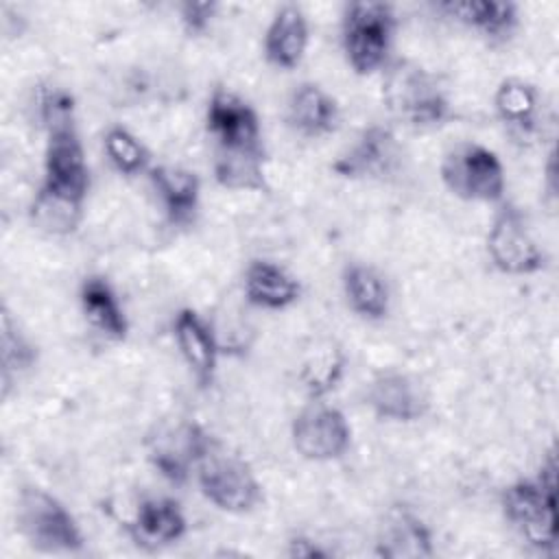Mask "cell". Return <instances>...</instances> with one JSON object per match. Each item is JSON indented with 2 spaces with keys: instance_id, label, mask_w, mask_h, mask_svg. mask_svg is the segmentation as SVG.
Masks as SVG:
<instances>
[{
  "instance_id": "cell-25",
  "label": "cell",
  "mask_w": 559,
  "mask_h": 559,
  "mask_svg": "<svg viewBox=\"0 0 559 559\" xmlns=\"http://www.w3.org/2000/svg\"><path fill=\"white\" fill-rule=\"evenodd\" d=\"M85 212V197L52 188L41 181L28 205L35 229L48 236H70L79 229Z\"/></svg>"
},
{
  "instance_id": "cell-17",
  "label": "cell",
  "mask_w": 559,
  "mask_h": 559,
  "mask_svg": "<svg viewBox=\"0 0 559 559\" xmlns=\"http://www.w3.org/2000/svg\"><path fill=\"white\" fill-rule=\"evenodd\" d=\"M493 109L509 135L528 142L539 133L542 96L539 90L520 76H507L498 83L493 94Z\"/></svg>"
},
{
  "instance_id": "cell-12",
  "label": "cell",
  "mask_w": 559,
  "mask_h": 559,
  "mask_svg": "<svg viewBox=\"0 0 559 559\" xmlns=\"http://www.w3.org/2000/svg\"><path fill=\"white\" fill-rule=\"evenodd\" d=\"M367 406L382 421L413 424L428 413L430 397L417 378L389 369L367 384Z\"/></svg>"
},
{
  "instance_id": "cell-18",
  "label": "cell",
  "mask_w": 559,
  "mask_h": 559,
  "mask_svg": "<svg viewBox=\"0 0 559 559\" xmlns=\"http://www.w3.org/2000/svg\"><path fill=\"white\" fill-rule=\"evenodd\" d=\"M336 98L314 81H301L286 100V124L301 138H323L338 127Z\"/></svg>"
},
{
  "instance_id": "cell-11",
  "label": "cell",
  "mask_w": 559,
  "mask_h": 559,
  "mask_svg": "<svg viewBox=\"0 0 559 559\" xmlns=\"http://www.w3.org/2000/svg\"><path fill=\"white\" fill-rule=\"evenodd\" d=\"M214 439L201 424L183 421L175 428L157 430V437L148 439V461L164 480L181 487L190 480L197 461Z\"/></svg>"
},
{
  "instance_id": "cell-1",
  "label": "cell",
  "mask_w": 559,
  "mask_h": 559,
  "mask_svg": "<svg viewBox=\"0 0 559 559\" xmlns=\"http://www.w3.org/2000/svg\"><path fill=\"white\" fill-rule=\"evenodd\" d=\"M500 507L511 528L535 550L557 552V459L548 452L535 478H520L502 489Z\"/></svg>"
},
{
  "instance_id": "cell-9",
  "label": "cell",
  "mask_w": 559,
  "mask_h": 559,
  "mask_svg": "<svg viewBox=\"0 0 559 559\" xmlns=\"http://www.w3.org/2000/svg\"><path fill=\"white\" fill-rule=\"evenodd\" d=\"M205 129L214 151H264L258 111L223 85H216L207 98Z\"/></svg>"
},
{
  "instance_id": "cell-7",
  "label": "cell",
  "mask_w": 559,
  "mask_h": 559,
  "mask_svg": "<svg viewBox=\"0 0 559 559\" xmlns=\"http://www.w3.org/2000/svg\"><path fill=\"white\" fill-rule=\"evenodd\" d=\"M485 247L493 269L511 277L535 275L544 271L548 262L546 251L528 227L526 214L511 201L498 203L487 229Z\"/></svg>"
},
{
  "instance_id": "cell-10",
  "label": "cell",
  "mask_w": 559,
  "mask_h": 559,
  "mask_svg": "<svg viewBox=\"0 0 559 559\" xmlns=\"http://www.w3.org/2000/svg\"><path fill=\"white\" fill-rule=\"evenodd\" d=\"M402 146L386 124L365 127L356 140L332 162V170L343 179L384 181L400 173Z\"/></svg>"
},
{
  "instance_id": "cell-28",
  "label": "cell",
  "mask_w": 559,
  "mask_h": 559,
  "mask_svg": "<svg viewBox=\"0 0 559 559\" xmlns=\"http://www.w3.org/2000/svg\"><path fill=\"white\" fill-rule=\"evenodd\" d=\"M345 365L347 358L343 349L334 343H325L304 358L297 373L299 384L310 400H323L343 380Z\"/></svg>"
},
{
  "instance_id": "cell-21",
  "label": "cell",
  "mask_w": 559,
  "mask_h": 559,
  "mask_svg": "<svg viewBox=\"0 0 559 559\" xmlns=\"http://www.w3.org/2000/svg\"><path fill=\"white\" fill-rule=\"evenodd\" d=\"M245 299L262 310H286L301 297L299 280L282 264L255 258L247 264L242 275Z\"/></svg>"
},
{
  "instance_id": "cell-6",
  "label": "cell",
  "mask_w": 559,
  "mask_h": 559,
  "mask_svg": "<svg viewBox=\"0 0 559 559\" xmlns=\"http://www.w3.org/2000/svg\"><path fill=\"white\" fill-rule=\"evenodd\" d=\"M439 177L459 199L502 203L507 192L504 164L496 151L478 142H459L441 159Z\"/></svg>"
},
{
  "instance_id": "cell-31",
  "label": "cell",
  "mask_w": 559,
  "mask_h": 559,
  "mask_svg": "<svg viewBox=\"0 0 559 559\" xmlns=\"http://www.w3.org/2000/svg\"><path fill=\"white\" fill-rule=\"evenodd\" d=\"M218 13L216 2H181L179 22L188 37H201L212 28V22Z\"/></svg>"
},
{
  "instance_id": "cell-20",
  "label": "cell",
  "mask_w": 559,
  "mask_h": 559,
  "mask_svg": "<svg viewBox=\"0 0 559 559\" xmlns=\"http://www.w3.org/2000/svg\"><path fill=\"white\" fill-rule=\"evenodd\" d=\"M439 13L452 17L454 22L467 26L491 44H502L511 39L520 24V11L515 2H493V0H463V2H439L435 4Z\"/></svg>"
},
{
  "instance_id": "cell-19",
  "label": "cell",
  "mask_w": 559,
  "mask_h": 559,
  "mask_svg": "<svg viewBox=\"0 0 559 559\" xmlns=\"http://www.w3.org/2000/svg\"><path fill=\"white\" fill-rule=\"evenodd\" d=\"M308 17L297 4H282L264 31V59L284 72L295 70L308 50Z\"/></svg>"
},
{
  "instance_id": "cell-29",
  "label": "cell",
  "mask_w": 559,
  "mask_h": 559,
  "mask_svg": "<svg viewBox=\"0 0 559 559\" xmlns=\"http://www.w3.org/2000/svg\"><path fill=\"white\" fill-rule=\"evenodd\" d=\"M103 151L109 164L124 177L151 170V153L144 142L122 124H111L103 135Z\"/></svg>"
},
{
  "instance_id": "cell-24",
  "label": "cell",
  "mask_w": 559,
  "mask_h": 559,
  "mask_svg": "<svg viewBox=\"0 0 559 559\" xmlns=\"http://www.w3.org/2000/svg\"><path fill=\"white\" fill-rule=\"evenodd\" d=\"M341 286L349 310L365 321H382L391 310L386 277L371 264L349 262L341 273Z\"/></svg>"
},
{
  "instance_id": "cell-23",
  "label": "cell",
  "mask_w": 559,
  "mask_h": 559,
  "mask_svg": "<svg viewBox=\"0 0 559 559\" xmlns=\"http://www.w3.org/2000/svg\"><path fill=\"white\" fill-rule=\"evenodd\" d=\"M79 306L87 325L103 338L120 343L129 336V319L107 277H83L79 286Z\"/></svg>"
},
{
  "instance_id": "cell-16",
  "label": "cell",
  "mask_w": 559,
  "mask_h": 559,
  "mask_svg": "<svg viewBox=\"0 0 559 559\" xmlns=\"http://www.w3.org/2000/svg\"><path fill=\"white\" fill-rule=\"evenodd\" d=\"M166 221L175 227L194 223L201 205V179L194 170L177 164H157L146 173Z\"/></svg>"
},
{
  "instance_id": "cell-5",
  "label": "cell",
  "mask_w": 559,
  "mask_h": 559,
  "mask_svg": "<svg viewBox=\"0 0 559 559\" xmlns=\"http://www.w3.org/2000/svg\"><path fill=\"white\" fill-rule=\"evenodd\" d=\"M194 480L210 504L231 515L251 513L264 500L262 485L251 465L229 452L218 439L197 461Z\"/></svg>"
},
{
  "instance_id": "cell-8",
  "label": "cell",
  "mask_w": 559,
  "mask_h": 559,
  "mask_svg": "<svg viewBox=\"0 0 559 559\" xmlns=\"http://www.w3.org/2000/svg\"><path fill=\"white\" fill-rule=\"evenodd\" d=\"M290 441L301 459L330 463L347 454L352 424L341 408L323 400H312L293 417Z\"/></svg>"
},
{
  "instance_id": "cell-3",
  "label": "cell",
  "mask_w": 559,
  "mask_h": 559,
  "mask_svg": "<svg viewBox=\"0 0 559 559\" xmlns=\"http://www.w3.org/2000/svg\"><path fill=\"white\" fill-rule=\"evenodd\" d=\"M397 15L393 4L360 0L343 9L341 46L347 66L358 76L384 70L393 48Z\"/></svg>"
},
{
  "instance_id": "cell-32",
  "label": "cell",
  "mask_w": 559,
  "mask_h": 559,
  "mask_svg": "<svg viewBox=\"0 0 559 559\" xmlns=\"http://www.w3.org/2000/svg\"><path fill=\"white\" fill-rule=\"evenodd\" d=\"M286 555L293 557V559H323V557H330V550L321 548L314 539L306 537V535H295L290 542H288V548H286Z\"/></svg>"
},
{
  "instance_id": "cell-22",
  "label": "cell",
  "mask_w": 559,
  "mask_h": 559,
  "mask_svg": "<svg viewBox=\"0 0 559 559\" xmlns=\"http://www.w3.org/2000/svg\"><path fill=\"white\" fill-rule=\"evenodd\" d=\"M376 555L384 559H415L432 557V531L408 507H393L380 524Z\"/></svg>"
},
{
  "instance_id": "cell-26",
  "label": "cell",
  "mask_w": 559,
  "mask_h": 559,
  "mask_svg": "<svg viewBox=\"0 0 559 559\" xmlns=\"http://www.w3.org/2000/svg\"><path fill=\"white\" fill-rule=\"evenodd\" d=\"M264 151H214V181L225 190L264 192L266 183Z\"/></svg>"
},
{
  "instance_id": "cell-27",
  "label": "cell",
  "mask_w": 559,
  "mask_h": 559,
  "mask_svg": "<svg viewBox=\"0 0 559 559\" xmlns=\"http://www.w3.org/2000/svg\"><path fill=\"white\" fill-rule=\"evenodd\" d=\"M0 360H2V397L9 395L13 380L37 365V345L13 319L9 306L0 312Z\"/></svg>"
},
{
  "instance_id": "cell-2",
  "label": "cell",
  "mask_w": 559,
  "mask_h": 559,
  "mask_svg": "<svg viewBox=\"0 0 559 559\" xmlns=\"http://www.w3.org/2000/svg\"><path fill=\"white\" fill-rule=\"evenodd\" d=\"M382 100L397 120L415 129H432L452 118V105L439 79L411 59L386 63Z\"/></svg>"
},
{
  "instance_id": "cell-13",
  "label": "cell",
  "mask_w": 559,
  "mask_h": 559,
  "mask_svg": "<svg viewBox=\"0 0 559 559\" xmlns=\"http://www.w3.org/2000/svg\"><path fill=\"white\" fill-rule=\"evenodd\" d=\"M44 183L87 199L90 166L76 124L46 131Z\"/></svg>"
},
{
  "instance_id": "cell-4",
  "label": "cell",
  "mask_w": 559,
  "mask_h": 559,
  "mask_svg": "<svg viewBox=\"0 0 559 559\" xmlns=\"http://www.w3.org/2000/svg\"><path fill=\"white\" fill-rule=\"evenodd\" d=\"M17 531L31 548L46 555H74L85 546L72 511L41 487H24L15 502Z\"/></svg>"
},
{
  "instance_id": "cell-14",
  "label": "cell",
  "mask_w": 559,
  "mask_h": 559,
  "mask_svg": "<svg viewBox=\"0 0 559 559\" xmlns=\"http://www.w3.org/2000/svg\"><path fill=\"white\" fill-rule=\"evenodd\" d=\"M127 533L138 548L162 550L188 533V518L177 500L151 496L135 507L133 518L127 522Z\"/></svg>"
},
{
  "instance_id": "cell-15",
  "label": "cell",
  "mask_w": 559,
  "mask_h": 559,
  "mask_svg": "<svg viewBox=\"0 0 559 559\" xmlns=\"http://www.w3.org/2000/svg\"><path fill=\"white\" fill-rule=\"evenodd\" d=\"M173 336L179 356L183 358L199 386H212L221 354L212 325L194 308H181L173 321Z\"/></svg>"
},
{
  "instance_id": "cell-30",
  "label": "cell",
  "mask_w": 559,
  "mask_h": 559,
  "mask_svg": "<svg viewBox=\"0 0 559 559\" xmlns=\"http://www.w3.org/2000/svg\"><path fill=\"white\" fill-rule=\"evenodd\" d=\"M37 116L44 131L76 124L74 96L63 87H44L37 96Z\"/></svg>"
}]
</instances>
